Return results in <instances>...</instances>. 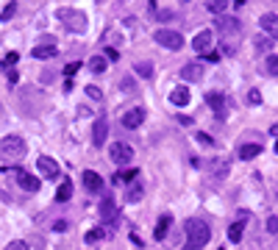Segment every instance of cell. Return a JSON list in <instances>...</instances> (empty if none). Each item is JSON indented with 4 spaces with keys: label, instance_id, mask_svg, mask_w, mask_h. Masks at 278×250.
Wrapping results in <instances>:
<instances>
[{
    "label": "cell",
    "instance_id": "1",
    "mask_svg": "<svg viewBox=\"0 0 278 250\" xmlns=\"http://www.w3.org/2000/svg\"><path fill=\"white\" fill-rule=\"evenodd\" d=\"M214 25L220 28V39H223V53H234L236 50V39H239V34H242V28H239V23H236L234 17H228V14H217L214 17Z\"/></svg>",
    "mask_w": 278,
    "mask_h": 250
},
{
    "label": "cell",
    "instance_id": "2",
    "mask_svg": "<svg viewBox=\"0 0 278 250\" xmlns=\"http://www.w3.org/2000/svg\"><path fill=\"white\" fill-rule=\"evenodd\" d=\"M187 247L184 250H200L209 244V239H212V231H209V225L200 220H187Z\"/></svg>",
    "mask_w": 278,
    "mask_h": 250
},
{
    "label": "cell",
    "instance_id": "3",
    "mask_svg": "<svg viewBox=\"0 0 278 250\" xmlns=\"http://www.w3.org/2000/svg\"><path fill=\"white\" fill-rule=\"evenodd\" d=\"M25 150H28V148H25V139L17 137V134H9V137L0 139V156H3V159H9V161L23 159Z\"/></svg>",
    "mask_w": 278,
    "mask_h": 250
},
{
    "label": "cell",
    "instance_id": "4",
    "mask_svg": "<svg viewBox=\"0 0 278 250\" xmlns=\"http://www.w3.org/2000/svg\"><path fill=\"white\" fill-rule=\"evenodd\" d=\"M59 20L64 23V28H67V31H73V34H84L86 25H89L86 14L78 12V9H59Z\"/></svg>",
    "mask_w": 278,
    "mask_h": 250
},
{
    "label": "cell",
    "instance_id": "5",
    "mask_svg": "<svg viewBox=\"0 0 278 250\" xmlns=\"http://www.w3.org/2000/svg\"><path fill=\"white\" fill-rule=\"evenodd\" d=\"M153 39H156L162 48H167V50H181L184 48V36L178 34V31H173V28H159L156 34H153Z\"/></svg>",
    "mask_w": 278,
    "mask_h": 250
},
{
    "label": "cell",
    "instance_id": "6",
    "mask_svg": "<svg viewBox=\"0 0 278 250\" xmlns=\"http://www.w3.org/2000/svg\"><path fill=\"white\" fill-rule=\"evenodd\" d=\"M109 159L114 161V164L125 167V164H131V161H133V148H131V145H125V142H111Z\"/></svg>",
    "mask_w": 278,
    "mask_h": 250
},
{
    "label": "cell",
    "instance_id": "7",
    "mask_svg": "<svg viewBox=\"0 0 278 250\" xmlns=\"http://www.w3.org/2000/svg\"><path fill=\"white\" fill-rule=\"evenodd\" d=\"M212 42H214V34H212L209 28L198 31V34L192 36V48H195V53H209V48H212Z\"/></svg>",
    "mask_w": 278,
    "mask_h": 250
},
{
    "label": "cell",
    "instance_id": "8",
    "mask_svg": "<svg viewBox=\"0 0 278 250\" xmlns=\"http://www.w3.org/2000/svg\"><path fill=\"white\" fill-rule=\"evenodd\" d=\"M37 170L45 175V178H59V175H61V170H59V161H56V159H50V156H39V161H37Z\"/></svg>",
    "mask_w": 278,
    "mask_h": 250
},
{
    "label": "cell",
    "instance_id": "9",
    "mask_svg": "<svg viewBox=\"0 0 278 250\" xmlns=\"http://www.w3.org/2000/svg\"><path fill=\"white\" fill-rule=\"evenodd\" d=\"M106 137H109V122L100 117L92 125V145H95V148H103V145H106Z\"/></svg>",
    "mask_w": 278,
    "mask_h": 250
},
{
    "label": "cell",
    "instance_id": "10",
    "mask_svg": "<svg viewBox=\"0 0 278 250\" xmlns=\"http://www.w3.org/2000/svg\"><path fill=\"white\" fill-rule=\"evenodd\" d=\"M142 122H145V108H131V111L122 114V128H128V131L139 128Z\"/></svg>",
    "mask_w": 278,
    "mask_h": 250
},
{
    "label": "cell",
    "instance_id": "11",
    "mask_svg": "<svg viewBox=\"0 0 278 250\" xmlns=\"http://www.w3.org/2000/svg\"><path fill=\"white\" fill-rule=\"evenodd\" d=\"M259 25H261V31H264V36L278 39V14H261Z\"/></svg>",
    "mask_w": 278,
    "mask_h": 250
},
{
    "label": "cell",
    "instance_id": "12",
    "mask_svg": "<svg viewBox=\"0 0 278 250\" xmlns=\"http://www.w3.org/2000/svg\"><path fill=\"white\" fill-rule=\"evenodd\" d=\"M14 175H17V184L23 186L25 192H39V178L37 175H28V173H23V170H14Z\"/></svg>",
    "mask_w": 278,
    "mask_h": 250
},
{
    "label": "cell",
    "instance_id": "13",
    "mask_svg": "<svg viewBox=\"0 0 278 250\" xmlns=\"http://www.w3.org/2000/svg\"><path fill=\"white\" fill-rule=\"evenodd\" d=\"M203 78V64L200 61H192V64L181 67V81H200Z\"/></svg>",
    "mask_w": 278,
    "mask_h": 250
},
{
    "label": "cell",
    "instance_id": "14",
    "mask_svg": "<svg viewBox=\"0 0 278 250\" xmlns=\"http://www.w3.org/2000/svg\"><path fill=\"white\" fill-rule=\"evenodd\" d=\"M170 103H173L176 108L189 106V89H187V86H176V89L170 92Z\"/></svg>",
    "mask_w": 278,
    "mask_h": 250
},
{
    "label": "cell",
    "instance_id": "15",
    "mask_svg": "<svg viewBox=\"0 0 278 250\" xmlns=\"http://www.w3.org/2000/svg\"><path fill=\"white\" fill-rule=\"evenodd\" d=\"M84 186H86V192L97 195V192L103 189V178L97 173H92V170H86V173H84Z\"/></svg>",
    "mask_w": 278,
    "mask_h": 250
},
{
    "label": "cell",
    "instance_id": "16",
    "mask_svg": "<svg viewBox=\"0 0 278 250\" xmlns=\"http://www.w3.org/2000/svg\"><path fill=\"white\" fill-rule=\"evenodd\" d=\"M206 103L212 106V111L217 114V117H223V114H225V97L220 95V92H209V95H206Z\"/></svg>",
    "mask_w": 278,
    "mask_h": 250
},
{
    "label": "cell",
    "instance_id": "17",
    "mask_svg": "<svg viewBox=\"0 0 278 250\" xmlns=\"http://www.w3.org/2000/svg\"><path fill=\"white\" fill-rule=\"evenodd\" d=\"M100 217H103V220H114V217H117V203H114V197H103V203H100Z\"/></svg>",
    "mask_w": 278,
    "mask_h": 250
},
{
    "label": "cell",
    "instance_id": "18",
    "mask_svg": "<svg viewBox=\"0 0 278 250\" xmlns=\"http://www.w3.org/2000/svg\"><path fill=\"white\" fill-rule=\"evenodd\" d=\"M245 222H248V217L236 220L234 225L228 228V239H231V242H242V233H245Z\"/></svg>",
    "mask_w": 278,
    "mask_h": 250
},
{
    "label": "cell",
    "instance_id": "19",
    "mask_svg": "<svg viewBox=\"0 0 278 250\" xmlns=\"http://www.w3.org/2000/svg\"><path fill=\"white\" fill-rule=\"evenodd\" d=\"M259 153H261V145H253V142H250V145H242V148H239V159H242V161L256 159Z\"/></svg>",
    "mask_w": 278,
    "mask_h": 250
},
{
    "label": "cell",
    "instance_id": "20",
    "mask_svg": "<svg viewBox=\"0 0 278 250\" xmlns=\"http://www.w3.org/2000/svg\"><path fill=\"white\" fill-rule=\"evenodd\" d=\"M56 56V45H37L34 48V59H53Z\"/></svg>",
    "mask_w": 278,
    "mask_h": 250
},
{
    "label": "cell",
    "instance_id": "21",
    "mask_svg": "<svg viewBox=\"0 0 278 250\" xmlns=\"http://www.w3.org/2000/svg\"><path fill=\"white\" fill-rule=\"evenodd\" d=\"M70 195H73V181L64 178V181H61V186H59V192H56V200L64 203V200H70Z\"/></svg>",
    "mask_w": 278,
    "mask_h": 250
},
{
    "label": "cell",
    "instance_id": "22",
    "mask_svg": "<svg viewBox=\"0 0 278 250\" xmlns=\"http://www.w3.org/2000/svg\"><path fill=\"white\" fill-rule=\"evenodd\" d=\"M206 9L217 17V14H225V9H228V0H206Z\"/></svg>",
    "mask_w": 278,
    "mask_h": 250
},
{
    "label": "cell",
    "instance_id": "23",
    "mask_svg": "<svg viewBox=\"0 0 278 250\" xmlns=\"http://www.w3.org/2000/svg\"><path fill=\"white\" fill-rule=\"evenodd\" d=\"M106 67H109V61L103 59V56H92V59H89V70L95 72V75H100V72H106Z\"/></svg>",
    "mask_w": 278,
    "mask_h": 250
},
{
    "label": "cell",
    "instance_id": "24",
    "mask_svg": "<svg viewBox=\"0 0 278 250\" xmlns=\"http://www.w3.org/2000/svg\"><path fill=\"white\" fill-rule=\"evenodd\" d=\"M133 72L142 75V78H153V64L151 61H136V64H133Z\"/></svg>",
    "mask_w": 278,
    "mask_h": 250
},
{
    "label": "cell",
    "instance_id": "25",
    "mask_svg": "<svg viewBox=\"0 0 278 250\" xmlns=\"http://www.w3.org/2000/svg\"><path fill=\"white\" fill-rule=\"evenodd\" d=\"M173 225V217L170 214H164L162 220H159V225H156V239H164V233H167V228Z\"/></svg>",
    "mask_w": 278,
    "mask_h": 250
},
{
    "label": "cell",
    "instance_id": "26",
    "mask_svg": "<svg viewBox=\"0 0 278 250\" xmlns=\"http://www.w3.org/2000/svg\"><path fill=\"white\" fill-rule=\"evenodd\" d=\"M125 200H128V203H136V200H142V186H139V184H131V186H128V192H125Z\"/></svg>",
    "mask_w": 278,
    "mask_h": 250
},
{
    "label": "cell",
    "instance_id": "27",
    "mask_svg": "<svg viewBox=\"0 0 278 250\" xmlns=\"http://www.w3.org/2000/svg\"><path fill=\"white\" fill-rule=\"evenodd\" d=\"M100 239H103V228H89V231L84 233L86 244H95V242H100Z\"/></svg>",
    "mask_w": 278,
    "mask_h": 250
},
{
    "label": "cell",
    "instance_id": "28",
    "mask_svg": "<svg viewBox=\"0 0 278 250\" xmlns=\"http://www.w3.org/2000/svg\"><path fill=\"white\" fill-rule=\"evenodd\" d=\"M253 42H256V48H259L261 53H267V50L272 48V39H270V36H256Z\"/></svg>",
    "mask_w": 278,
    "mask_h": 250
},
{
    "label": "cell",
    "instance_id": "29",
    "mask_svg": "<svg viewBox=\"0 0 278 250\" xmlns=\"http://www.w3.org/2000/svg\"><path fill=\"white\" fill-rule=\"evenodd\" d=\"M86 97H89V100H95V103H100L103 100V92L97 89V86H86Z\"/></svg>",
    "mask_w": 278,
    "mask_h": 250
},
{
    "label": "cell",
    "instance_id": "30",
    "mask_svg": "<svg viewBox=\"0 0 278 250\" xmlns=\"http://www.w3.org/2000/svg\"><path fill=\"white\" fill-rule=\"evenodd\" d=\"M267 72H270V75H278V56H267Z\"/></svg>",
    "mask_w": 278,
    "mask_h": 250
},
{
    "label": "cell",
    "instance_id": "31",
    "mask_svg": "<svg viewBox=\"0 0 278 250\" xmlns=\"http://www.w3.org/2000/svg\"><path fill=\"white\" fill-rule=\"evenodd\" d=\"M78 70H81V61H73V64H67V67H64V78L70 81V78H73Z\"/></svg>",
    "mask_w": 278,
    "mask_h": 250
},
{
    "label": "cell",
    "instance_id": "32",
    "mask_svg": "<svg viewBox=\"0 0 278 250\" xmlns=\"http://www.w3.org/2000/svg\"><path fill=\"white\" fill-rule=\"evenodd\" d=\"M17 61H20V53H14V50H12V53H9L6 59H3V67H6V70H12V67L17 64Z\"/></svg>",
    "mask_w": 278,
    "mask_h": 250
},
{
    "label": "cell",
    "instance_id": "33",
    "mask_svg": "<svg viewBox=\"0 0 278 250\" xmlns=\"http://www.w3.org/2000/svg\"><path fill=\"white\" fill-rule=\"evenodd\" d=\"M248 103H250V106H261V92L259 89H250L248 92Z\"/></svg>",
    "mask_w": 278,
    "mask_h": 250
},
{
    "label": "cell",
    "instance_id": "34",
    "mask_svg": "<svg viewBox=\"0 0 278 250\" xmlns=\"http://www.w3.org/2000/svg\"><path fill=\"white\" fill-rule=\"evenodd\" d=\"M6 250H31V247H28V242H23V239H14V242L6 244Z\"/></svg>",
    "mask_w": 278,
    "mask_h": 250
},
{
    "label": "cell",
    "instance_id": "35",
    "mask_svg": "<svg viewBox=\"0 0 278 250\" xmlns=\"http://www.w3.org/2000/svg\"><path fill=\"white\" fill-rule=\"evenodd\" d=\"M14 14H17V3H9V6L3 9V14H0V20H12Z\"/></svg>",
    "mask_w": 278,
    "mask_h": 250
},
{
    "label": "cell",
    "instance_id": "36",
    "mask_svg": "<svg viewBox=\"0 0 278 250\" xmlns=\"http://www.w3.org/2000/svg\"><path fill=\"white\" fill-rule=\"evenodd\" d=\"M153 17H156L159 23H170V20L176 17V14H173V12H167V9H164V12H156V14H153Z\"/></svg>",
    "mask_w": 278,
    "mask_h": 250
},
{
    "label": "cell",
    "instance_id": "37",
    "mask_svg": "<svg viewBox=\"0 0 278 250\" xmlns=\"http://www.w3.org/2000/svg\"><path fill=\"white\" fill-rule=\"evenodd\" d=\"M136 175H139V170H125L122 175H117V181H136Z\"/></svg>",
    "mask_w": 278,
    "mask_h": 250
},
{
    "label": "cell",
    "instance_id": "38",
    "mask_svg": "<svg viewBox=\"0 0 278 250\" xmlns=\"http://www.w3.org/2000/svg\"><path fill=\"white\" fill-rule=\"evenodd\" d=\"M228 170H231V167L223 161V164H217V170H214V175H217V178H225V175H228Z\"/></svg>",
    "mask_w": 278,
    "mask_h": 250
},
{
    "label": "cell",
    "instance_id": "39",
    "mask_svg": "<svg viewBox=\"0 0 278 250\" xmlns=\"http://www.w3.org/2000/svg\"><path fill=\"white\" fill-rule=\"evenodd\" d=\"M267 231L278 233V217H270V220H267Z\"/></svg>",
    "mask_w": 278,
    "mask_h": 250
},
{
    "label": "cell",
    "instance_id": "40",
    "mask_svg": "<svg viewBox=\"0 0 278 250\" xmlns=\"http://www.w3.org/2000/svg\"><path fill=\"white\" fill-rule=\"evenodd\" d=\"M103 59H106V61H109V59H111V61H117V59H120V53H117L114 48H106V56H103Z\"/></svg>",
    "mask_w": 278,
    "mask_h": 250
},
{
    "label": "cell",
    "instance_id": "41",
    "mask_svg": "<svg viewBox=\"0 0 278 250\" xmlns=\"http://www.w3.org/2000/svg\"><path fill=\"white\" fill-rule=\"evenodd\" d=\"M195 139H198V142H203V145H212V137H209V134H198Z\"/></svg>",
    "mask_w": 278,
    "mask_h": 250
},
{
    "label": "cell",
    "instance_id": "42",
    "mask_svg": "<svg viewBox=\"0 0 278 250\" xmlns=\"http://www.w3.org/2000/svg\"><path fill=\"white\" fill-rule=\"evenodd\" d=\"M206 61H212V64H217V61H220V53H206Z\"/></svg>",
    "mask_w": 278,
    "mask_h": 250
},
{
    "label": "cell",
    "instance_id": "43",
    "mask_svg": "<svg viewBox=\"0 0 278 250\" xmlns=\"http://www.w3.org/2000/svg\"><path fill=\"white\" fill-rule=\"evenodd\" d=\"M178 122H181V125H192V117H187V114H181V117H178Z\"/></svg>",
    "mask_w": 278,
    "mask_h": 250
},
{
    "label": "cell",
    "instance_id": "44",
    "mask_svg": "<svg viewBox=\"0 0 278 250\" xmlns=\"http://www.w3.org/2000/svg\"><path fill=\"white\" fill-rule=\"evenodd\" d=\"M9 81H12V83H17V81H20V75H17L14 70H9Z\"/></svg>",
    "mask_w": 278,
    "mask_h": 250
},
{
    "label": "cell",
    "instance_id": "45",
    "mask_svg": "<svg viewBox=\"0 0 278 250\" xmlns=\"http://www.w3.org/2000/svg\"><path fill=\"white\" fill-rule=\"evenodd\" d=\"M245 3H248V0H234V6H236V9H242Z\"/></svg>",
    "mask_w": 278,
    "mask_h": 250
},
{
    "label": "cell",
    "instance_id": "46",
    "mask_svg": "<svg viewBox=\"0 0 278 250\" xmlns=\"http://www.w3.org/2000/svg\"><path fill=\"white\" fill-rule=\"evenodd\" d=\"M270 134H272V137H278V125H272V128H270Z\"/></svg>",
    "mask_w": 278,
    "mask_h": 250
},
{
    "label": "cell",
    "instance_id": "47",
    "mask_svg": "<svg viewBox=\"0 0 278 250\" xmlns=\"http://www.w3.org/2000/svg\"><path fill=\"white\" fill-rule=\"evenodd\" d=\"M275 153H278V139H275Z\"/></svg>",
    "mask_w": 278,
    "mask_h": 250
},
{
    "label": "cell",
    "instance_id": "48",
    "mask_svg": "<svg viewBox=\"0 0 278 250\" xmlns=\"http://www.w3.org/2000/svg\"><path fill=\"white\" fill-rule=\"evenodd\" d=\"M220 250H223V247H220Z\"/></svg>",
    "mask_w": 278,
    "mask_h": 250
}]
</instances>
